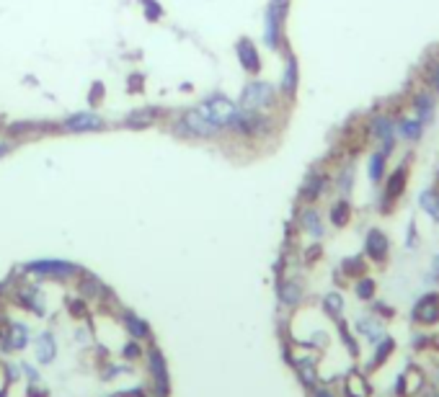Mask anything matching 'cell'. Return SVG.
I'll use <instances>...</instances> for the list:
<instances>
[{
  "mask_svg": "<svg viewBox=\"0 0 439 397\" xmlns=\"http://www.w3.org/2000/svg\"><path fill=\"white\" fill-rule=\"evenodd\" d=\"M277 104V88H274L272 83H264V80H251L241 93V106L243 111H258L264 114L266 109H272Z\"/></svg>",
  "mask_w": 439,
  "mask_h": 397,
  "instance_id": "6da1fadb",
  "label": "cell"
},
{
  "mask_svg": "<svg viewBox=\"0 0 439 397\" xmlns=\"http://www.w3.org/2000/svg\"><path fill=\"white\" fill-rule=\"evenodd\" d=\"M199 111L205 114V116L212 121V124H217V127L222 129V127H233L235 119H238V114H241V109H238V106H235L230 98L212 96V98H207L205 104L199 106Z\"/></svg>",
  "mask_w": 439,
  "mask_h": 397,
  "instance_id": "7a4b0ae2",
  "label": "cell"
},
{
  "mask_svg": "<svg viewBox=\"0 0 439 397\" xmlns=\"http://www.w3.org/2000/svg\"><path fill=\"white\" fill-rule=\"evenodd\" d=\"M367 132H370L372 140H378L380 142V152L385 155V158H390V152H393L395 147V121L390 119V116H375V119L370 121V127H367Z\"/></svg>",
  "mask_w": 439,
  "mask_h": 397,
  "instance_id": "3957f363",
  "label": "cell"
},
{
  "mask_svg": "<svg viewBox=\"0 0 439 397\" xmlns=\"http://www.w3.org/2000/svg\"><path fill=\"white\" fill-rule=\"evenodd\" d=\"M220 132L217 124H212V121L207 119L205 114L199 111V109H191V111L184 114L181 119V135L186 137H215Z\"/></svg>",
  "mask_w": 439,
  "mask_h": 397,
  "instance_id": "277c9868",
  "label": "cell"
},
{
  "mask_svg": "<svg viewBox=\"0 0 439 397\" xmlns=\"http://www.w3.org/2000/svg\"><path fill=\"white\" fill-rule=\"evenodd\" d=\"M406 176H409L406 168L398 165V168L383 181V202H385V209H390L395 204V199H401L403 196V191H406Z\"/></svg>",
  "mask_w": 439,
  "mask_h": 397,
  "instance_id": "5b68a950",
  "label": "cell"
},
{
  "mask_svg": "<svg viewBox=\"0 0 439 397\" xmlns=\"http://www.w3.org/2000/svg\"><path fill=\"white\" fill-rule=\"evenodd\" d=\"M284 11H287V6H277V3H272L269 11H266L264 39L272 49H279V44H282V18H284Z\"/></svg>",
  "mask_w": 439,
  "mask_h": 397,
  "instance_id": "8992f818",
  "label": "cell"
},
{
  "mask_svg": "<svg viewBox=\"0 0 439 397\" xmlns=\"http://www.w3.org/2000/svg\"><path fill=\"white\" fill-rule=\"evenodd\" d=\"M328 186V176L323 171H315L308 176V181L303 183V188H300V199H303L305 204H313V202H318L320 194L326 191Z\"/></svg>",
  "mask_w": 439,
  "mask_h": 397,
  "instance_id": "52a82bcc",
  "label": "cell"
},
{
  "mask_svg": "<svg viewBox=\"0 0 439 397\" xmlns=\"http://www.w3.org/2000/svg\"><path fill=\"white\" fill-rule=\"evenodd\" d=\"M395 135L401 137L403 142H419L421 135H424V121L416 119V116H401L395 121Z\"/></svg>",
  "mask_w": 439,
  "mask_h": 397,
  "instance_id": "ba28073f",
  "label": "cell"
},
{
  "mask_svg": "<svg viewBox=\"0 0 439 397\" xmlns=\"http://www.w3.org/2000/svg\"><path fill=\"white\" fill-rule=\"evenodd\" d=\"M235 49H238V60H241L243 70L251 73V75H256L258 70H261V60H258V52H256V47H253V42H251V39H241Z\"/></svg>",
  "mask_w": 439,
  "mask_h": 397,
  "instance_id": "9c48e42d",
  "label": "cell"
},
{
  "mask_svg": "<svg viewBox=\"0 0 439 397\" xmlns=\"http://www.w3.org/2000/svg\"><path fill=\"white\" fill-rule=\"evenodd\" d=\"M29 271H37L42 276H73L78 269L73 263H65V261H37L31 263Z\"/></svg>",
  "mask_w": 439,
  "mask_h": 397,
  "instance_id": "30bf717a",
  "label": "cell"
},
{
  "mask_svg": "<svg viewBox=\"0 0 439 397\" xmlns=\"http://www.w3.org/2000/svg\"><path fill=\"white\" fill-rule=\"evenodd\" d=\"M65 129L70 132H93V129H104V119L99 114H76L65 121Z\"/></svg>",
  "mask_w": 439,
  "mask_h": 397,
  "instance_id": "8fae6325",
  "label": "cell"
},
{
  "mask_svg": "<svg viewBox=\"0 0 439 397\" xmlns=\"http://www.w3.org/2000/svg\"><path fill=\"white\" fill-rule=\"evenodd\" d=\"M414 317L416 322H426V325H432V322L439 320V297L437 294H429L424 300L419 302L416 310H414Z\"/></svg>",
  "mask_w": 439,
  "mask_h": 397,
  "instance_id": "7c38bea8",
  "label": "cell"
},
{
  "mask_svg": "<svg viewBox=\"0 0 439 397\" xmlns=\"http://www.w3.org/2000/svg\"><path fill=\"white\" fill-rule=\"evenodd\" d=\"M364 250H367V255H370L372 261H383L387 255V238L380 230H372L370 235H367V245H364Z\"/></svg>",
  "mask_w": 439,
  "mask_h": 397,
  "instance_id": "4fadbf2b",
  "label": "cell"
},
{
  "mask_svg": "<svg viewBox=\"0 0 439 397\" xmlns=\"http://www.w3.org/2000/svg\"><path fill=\"white\" fill-rule=\"evenodd\" d=\"M297 75H300V70H297V60L292 57V54H287V62H284V78H282V93H284L287 98L295 96Z\"/></svg>",
  "mask_w": 439,
  "mask_h": 397,
  "instance_id": "5bb4252c",
  "label": "cell"
},
{
  "mask_svg": "<svg viewBox=\"0 0 439 397\" xmlns=\"http://www.w3.org/2000/svg\"><path fill=\"white\" fill-rule=\"evenodd\" d=\"M414 109H416V119L432 121L434 109H437V98L432 93H416L414 96Z\"/></svg>",
  "mask_w": 439,
  "mask_h": 397,
  "instance_id": "9a60e30c",
  "label": "cell"
},
{
  "mask_svg": "<svg viewBox=\"0 0 439 397\" xmlns=\"http://www.w3.org/2000/svg\"><path fill=\"white\" fill-rule=\"evenodd\" d=\"M300 222H303V230H308L313 238H320V235H323V222H320V214L315 209H305Z\"/></svg>",
  "mask_w": 439,
  "mask_h": 397,
  "instance_id": "2e32d148",
  "label": "cell"
},
{
  "mask_svg": "<svg viewBox=\"0 0 439 397\" xmlns=\"http://www.w3.org/2000/svg\"><path fill=\"white\" fill-rule=\"evenodd\" d=\"M385 163H387V158L383 155V152H375L370 158V165H367V173H370V178H372V183H380V181H385Z\"/></svg>",
  "mask_w": 439,
  "mask_h": 397,
  "instance_id": "e0dca14e",
  "label": "cell"
},
{
  "mask_svg": "<svg viewBox=\"0 0 439 397\" xmlns=\"http://www.w3.org/2000/svg\"><path fill=\"white\" fill-rule=\"evenodd\" d=\"M419 204L424 207L429 214H434V217L439 219V191L437 188H426V191H421V196H419Z\"/></svg>",
  "mask_w": 439,
  "mask_h": 397,
  "instance_id": "ac0fdd59",
  "label": "cell"
},
{
  "mask_svg": "<svg viewBox=\"0 0 439 397\" xmlns=\"http://www.w3.org/2000/svg\"><path fill=\"white\" fill-rule=\"evenodd\" d=\"M347 395L349 397H367V395H370V387H367V382H364V377L349 374V379H347Z\"/></svg>",
  "mask_w": 439,
  "mask_h": 397,
  "instance_id": "d6986e66",
  "label": "cell"
},
{
  "mask_svg": "<svg viewBox=\"0 0 439 397\" xmlns=\"http://www.w3.org/2000/svg\"><path fill=\"white\" fill-rule=\"evenodd\" d=\"M150 369H152V374H155V379H158L160 390H163V387H168L166 367H163V359H160L158 351H150Z\"/></svg>",
  "mask_w": 439,
  "mask_h": 397,
  "instance_id": "ffe728a7",
  "label": "cell"
},
{
  "mask_svg": "<svg viewBox=\"0 0 439 397\" xmlns=\"http://www.w3.org/2000/svg\"><path fill=\"white\" fill-rule=\"evenodd\" d=\"M279 297L284 305H295V302H300V297H303V289H300L295 281H284L279 289Z\"/></svg>",
  "mask_w": 439,
  "mask_h": 397,
  "instance_id": "44dd1931",
  "label": "cell"
},
{
  "mask_svg": "<svg viewBox=\"0 0 439 397\" xmlns=\"http://www.w3.org/2000/svg\"><path fill=\"white\" fill-rule=\"evenodd\" d=\"M349 214H351V207H349L347 199H341V202L333 204V212H331L333 225H347V222H349Z\"/></svg>",
  "mask_w": 439,
  "mask_h": 397,
  "instance_id": "7402d4cb",
  "label": "cell"
},
{
  "mask_svg": "<svg viewBox=\"0 0 439 397\" xmlns=\"http://www.w3.org/2000/svg\"><path fill=\"white\" fill-rule=\"evenodd\" d=\"M37 351H39V359L44 361H52L54 359V341L52 336H42L39 338V346H37Z\"/></svg>",
  "mask_w": 439,
  "mask_h": 397,
  "instance_id": "603a6c76",
  "label": "cell"
},
{
  "mask_svg": "<svg viewBox=\"0 0 439 397\" xmlns=\"http://www.w3.org/2000/svg\"><path fill=\"white\" fill-rule=\"evenodd\" d=\"M155 114H158L155 109H143V111H135V114H129L127 124L129 127H143V124H150Z\"/></svg>",
  "mask_w": 439,
  "mask_h": 397,
  "instance_id": "cb8c5ba5",
  "label": "cell"
},
{
  "mask_svg": "<svg viewBox=\"0 0 439 397\" xmlns=\"http://www.w3.org/2000/svg\"><path fill=\"white\" fill-rule=\"evenodd\" d=\"M26 336H29L26 325H13V336H11V348H21V346H26Z\"/></svg>",
  "mask_w": 439,
  "mask_h": 397,
  "instance_id": "d4e9b609",
  "label": "cell"
},
{
  "mask_svg": "<svg viewBox=\"0 0 439 397\" xmlns=\"http://www.w3.org/2000/svg\"><path fill=\"white\" fill-rule=\"evenodd\" d=\"M351 178H354V165H347V168L339 173V186H344V196L351 191Z\"/></svg>",
  "mask_w": 439,
  "mask_h": 397,
  "instance_id": "484cf974",
  "label": "cell"
},
{
  "mask_svg": "<svg viewBox=\"0 0 439 397\" xmlns=\"http://www.w3.org/2000/svg\"><path fill=\"white\" fill-rule=\"evenodd\" d=\"M372 292H375V284H372L370 279H362V281L356 284V294H359V297H364V300H370Z\"/></svg>",
  "mask_w": 439,
  "mask_h": 397,
  "instance_id": "4316f807",
  "label": "cell"
},
{
  "mask_svg": "<svg viewBox=\"0 0 439 397\" xmlns=\"http://www.w3.org/2000/svg\"><path fill=\"white\" fill-rule=\"evenodd\" d=\"M127 325H129V330H132V333H135V336H140V338H143L145 333H148V328H145L143 322L137 320L135 315H127Z\"/></svg>",
  "mask_w": 439,
  "mask_h": 397,
  "instance_id": "83f0119b",
  "label": "cell"
},
{
  "mask_svg": "<svg viewBox=\"0 0 439 397\" xmlns=\"http://www.w3.org/2000/svg\"><path fill=\"white\" fill-rule=\"evenodd\" d=\"M426 83H429V85H432V88L439 93V65H434V68L426 73Z\"/></svg>",
  "mask_w": 439,
  "mask_h": 397,
  "instance_id": "f1b7e54d",
  "label": "cell"
},
{
  "mask_svg": "<svg viewBox=\"0 0 439 397\" xmlns=\"http://www.w3.org/2000/svg\"><path fill=\"white\" fill-rule=\"evenodd\" d=\"M143 6L148 8V11H150V16H148V18H150V21H158V18H160V6H158V3H152V0H145Z\"/></svg>",
  "mask_w": 439,
  "mask_h": 397,
  "instance_id": "f546056e",
  "label": "cell"
},
{
  "mask_svg": "<svg viewBox=\"0 0 439 397\" xmlns=\"http://www.w3.org/2000/svg\"><path fill=\"white\" fill-rule=\"evenodd\" d=\"M8 150H11V145H8V142H3V140H0V155H3V152H8Z\"/></svg>",
  "mask_w": 439,
  "mask_h": 397,
  "instance_id": "4dcf8cb0",
  "label": "cell"
},
{
  "mask_svg": "<svg viewBox=\"0 0 439 397\" xmlns=\"http://www.w3.org/2000/svg\"><path fill=\"white\" fill-rule=\"evenodd\" d=\"M272 3H277V6H287V0H272Z\"/></svg>",
  "mask_w": 439,
  "mask_h": 397,
  "instance_id": "1f68e13d",
  "label": "cell"
}]
</instances>
